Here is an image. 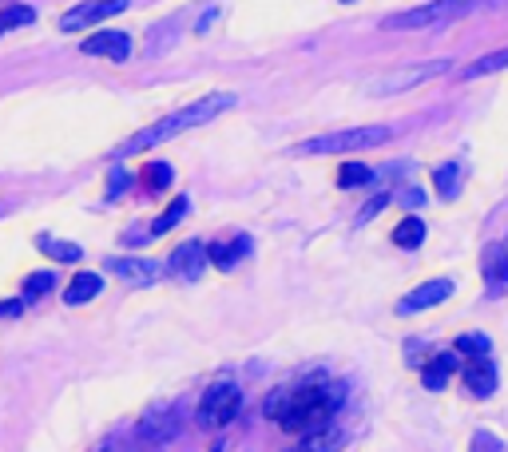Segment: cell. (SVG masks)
I'll return each mask as SVG.
<instances>
[{
  "label": "cell",
  "instance_id": "obj_8",
  "mask_svg": "<svg viewBox=\"0 0 508 452\" xmlns=\"http://www.w3.org/2000/svg\"><path fill=\"white\" fill-rule=\"evenodd\" d=\"M171 274H179L183 282H195V278H203L207 274V246L199 243V238H191V243H179L175 246V254H171Z\"/></svg>",
  "mask_w": 508,
  "mask_h": 452
},
{
  "label": "cell",
  "instance_id": "obj_22",
  "mask_svg": "<svg viewBox=\"0 0 508 452\" xmlns=\"http://www.w3.org/2000/svg\"><path fill=\"white\" fill-rule=\"evenodd\" d=\"M36 250L48 258H56V263H79V254H84L76 243H60V238H40Z\"/></svg>",
  "mask_w": 508,
  "mask_h": 452
},
{
  "label": "cell",
  "instance_id": "obj_21",
  "mask_svg": "<svg viewBox=\"0 0 508 452\" xmlns=\"http://www.w3.org/2000/svg\"><path fill=\"white\" fill-rule=\"evenodd\" d=\"M187 210H191V198H187V195H179L175 203L167 207L163 215H159L155 223H152V235H167V230H171V226H179V223H183V218H187Z\"/></svg>",
  "mask_w": 508,
  "mask_h": 452
},
{
  "label": "cell",
  "instance_id": "obj_3",
  "mask_svg": "<svg viewBox=\"0 0 508 452\" xmlns=\"http://www.w3.org/2000/svg\"><path fill=\"white\" fill-rule=\"evenodd\" d=\"M393 135V127L385 124H365V127H350V132H330L298 143V155H342V151H357V147H382Z\"/></svg>",
  "mask_w": 508,
  "mask_h": 452
},
{
  "label": "cell",
  "instance_id": "obj_14",
  "mask_svg": "<svg viewBox=\"0 0 508 452\" xmlns=\"http://www.w3.org/2000/svg\"><path fill=\"white\" fill-rule=\"evenodd\" d=\"M246 254H251V243H246V238H231V243L207 246V263L218 266V270H231L238 258H246Z\"/></svg>",
  "mask_w": 508,
  "mask_h": 452
},
{
  "label": "cell",
  "instance_id": "obj_4",
  "mask_svg": "<svg viewBox=\"0 0 508 452\" xmlns=\"http://www.w3.org/2000/svg\"><path fill=\"white\" fill-rule=\"evenodd\" d=\"M238 409H243V393H238V385L231 377H218L211 389L203 393L199 401V425L203 429H223L231 425L238 417Z\"/></svg>",
  "mask_w": 508,
  "mask_h": 452
},
{
  "label": "cell",
  "instance_id": "obj_9",
  "mask_svg": "<svg viewBox=\"0 0 508 452\" xmlns=\"http://www.w3.org/2000/svg\"><path fill=\"white\" fill-rule=\"evenodd\" d=\"M79 52H84V56H107V60H115V64H124V60L132 56V36L104 28V32L88 36L84 44H79Z\"/></svg>",
  "mask_w": 508,
  "mask_h": 452
},
{
  "label": "cell",
  "instance_id": "obj_1",
  "mask_svg": "<svg viewBox=\"0 0 508 452\" xmlns=\"http://www.w3.org/2000/svg\"><path fill=\"white\" fill-rule=\"evenodd\" d=\"M346 401V385L330 377H314L298 389H278V393L266 401V417L274 425H282L286 433H302L310 437L318 429H330L334 413Z\"/></svg>",
  "mask_w": 508,
  "mask_h": 452
},
{
  "label": "cell",
  "instance_id": "obj_23",
  "mask_svg": "<svg viewBox=\"0 0 508 452\" xmlns=\"http://www.w3.org/2000/svg\"><path fill=\"white\" fill-rule=\"evenodd\" d=\"M370 183H374V171L365 163H342V171H337V187H342V190L370 187Z\"/></svg>",
  "mask_w": 508,
  "mask_h": 452
},
{
  "label": "cell",
  "instance_id": "obj_7",
  "mask_svg": "<svg viewBox=\"0 0 508 452\" xmlns=\"http://www.w3.org/2000/svg\"><path fill=\"white\" fill-rule=\"evenodd\" d=\"M473 5H421V8H413V13H397L390 20H382V28H397V32H405V28H425V24H433V20H441V16H465Z\"/></svg>",
  "mask_w": 508,
  "mask_h": 452
},
{
  "label": "cell",
  "instance_id": "obj_28",
  "mask_svg": "<svg viewBox=\"0 0 508 452\" xmlns=\"http://www.w3.org/2000/svg\"><path fill=\"white\" fill-rule=\"evenodd\" d=\"M147 183V190H163L167 183L175 179V171H171V163H147L143 167V175H139Z\"/></svg>",
  "mask_w": 508,
  "mask_h": 452
},
{
  "label": "cell",
  "instance_id": "obj_29",
  "mask_svg": "<svg viewBox=\"0 0 508 452\" xmlns=\"http://www.w3.org/2000/svg\"><path fill=\"white\" fill-rule=\"evenodd\" d=\"M385 203H390V195H377L374 203H365V207H362V223H365V218H374V215H382Z\"/></svg>",
  "mask_w": 508,
  "mask_h": 452
},
{
  "label": "cell",
  "instance_id": "obj_10",
  "mask_svg": "<svg viewBox=\"0 0 508 452\" xmlns=\"http://www.w3.org/2000/svg\"><path fill=\"white\" fill-rule=\"evenodd\" d=\"M124 0H99V5H79L72 8V13H64V20H60V32H76V28H88L96 24V20H107L115 13H124Z\"/></svg>",
  "mask_w": 508,
  "mask_h": 452
},
{
  "label": "cell",
  "instance_id": "obj_19",
  "mask_svg": "<svg viewBox=\"0 0 508 452\" xmlns=\"http://www.w3.org/2000/svg\"><path fill=\"white\" fill-rule=\"evenodd\" d=\"M346 445V433L342 429H318V433H310V437H302V448L298 452H337Z\"/></svg>",
  "mask_w": 508,
  "mask_h": 452
},
{
  "label": "cell",
  "instance_id": "obj_2",
  "mask_svg": "<svg viewBox=\"0 0 508 452\" xmlns=\"http://www.w3.org/2000/svg\"><path fill=\"white\" fill-rule=\"evenodd\" d=\"M235 104H238V96H231V92H211L207 99H199V104L183 107V112H175V115L159 119V124H152V127H143V132H139V135H132L124 147H115V155H135V151H143V147L167 143V139H175V135L191 132V127L207 124V119H215V115L231 112Z\"/></svg>",
  "mask_w": 508,
  "mask_h": 452
},
{
  "label": "cell",
  "instance_id": "obj_24",
  "mask_svg": "<svg viewBox=\"0 0 508 452\" xmlns=\"http://www.w3.org/2000/svg\"><path fill=\"white\" fill-rule=\"evenodd\" d=\"M453 354H469L473 361H481V357L493 354V337H485V334H461V337H457V346H453Z\"/></svg>",
  "mask_w": 508,
  "mask_h": 452
},
{
  "label": "cell",
  "instance_id": "obj_27",
  "mask_svg": "<svg viewBox=\"0 0 508 452\" xmlns=\"http://www.w3.org/2000/svg\"><path fill=\"white\" fill-rule=\"evenodd\" d=\"M52 286H56V274H52V270H36V274L24 282V298H20V301H32V298H40V294H52Z\"/></svg>",
  "mask_w": 508,
  "mask_h": 452
},
{
  "label": "cell",
  "instance_id": "obj_15",
  "mask_svg": "<svg viewBox=\"0 0 508 452\" xmlns=\"http://www.w3.org/2000/svg\"><path fill=\"white\" fill-rule=\"evenodd\" d=\"M485 282L501 290L508 282V243H493L485 250Z\"/></svg>",
  "mask_w": 508,
  "mask_h": 452
},
{
  "label": "cell",
  "instance_id": "obj_11",
  "mask_svg": "<svg viewBox=\"0 0 508 452\" xmlns=\"http://www.w3.org/2000/svg\"><path fill=\"white\" fill-rule=\"evenodd\" d=\"M461 377H465V385H469V393H476V397H493L496 385H501V377H496V365H493L489 357L461 365Z\"/></svg>",
  "mask_w": 508,
  "mask_h": 452
},
{
  "label": "cell",
  "instance_id": "obj_26",
  "mask_svg": "<svg viewBox=\"0 0 508 452\" xmlns=\"http://www.w3.org/2000/svg\"><path fill=\"white\" fill-rule=\"evenodd\" d=\"M501 68H508V48H504V52H493V56H481L476 64H469V68H465V79H476V76L501 72Z\"/></svg>",
  "mask_w": 508,
  "mask_h": 452
},
{
  "label": "cell",
  "instance_id": "obj_20",
  "mask_svg": "<svg viewBox=\"0 0 508 452\" xmlns=\"http://www.w3.org/2000/svg\"><path fill=\"white\" fill-rule=\"evenodd\" d=\"M393 243L402 246V250H417L425 243V223L417 215H410V218H402V223L393 226Z\"/></svg>",
  "mask_w": 508,
  "mask_h": 452
},
{
  "label": "cell",
  "instance_id": "obj_18",
  "mask_svg": "<svg viewBox=\"0 0 508 452\" xmlns=\"http://www.w3.org/2000/svg\"><path fill=\"white\" fill-rule=\"evenodd\" d=\"M433 187L437 195L445 198V203H453L457 195H461V163H441L433 171Z\"/></svg>",
  "mask_w": 508,
  "mask_h": 452
},
{
  "label": "cell",
  "instance_id": "obj_32",
  "mask_svg": "<svg viewBox=\"0 0 508 452\" xmlns=\"http://www.w3.org/2000/svg\"><path fill=\"white\" fill-rule=\"evenodd\" d=\"M405 203H410V207H421V190H405Z\"/></svg>",
  "mask_w": 508,
  "mask_h": 452
},
{
  "label": "cell",
  "instance_id": "obj_6",
  "mask_svg": "<svg viewBox=\"0 0 508 452\" xmlns=\"http://www.w3.org/2000/svg\"><path fill=\"white\" fill-rule=\"evenodd\" d=\"M445 298H453V282L449 278H429V282H421L417 290H410L402 301H397V314H421V309H429V306H441Z\"/></svg>",
  "mask_w": 508,
  "mask_h": 452
},
{
  "label": "cell",
  "instance_id": "obj_31",
  "mask_svg": "<svg viewBox=\"0 0 508 452\" xmlns=\"http://www.w3.org/2000/svg\"><path fill=\"white\" fill-rule=\"evenodd\" d=\"M20 309H24V301H0V318H13Z\"/></svg>",
  "mask_w": 508,
  "mask_h": 452
},
{
  "label": "cell",
  "instance_id": "obj_12",
  "mask_svg": "<svg viewBox=\"0 0 508 452\" xmlns=\"http://www.w3.org/2000/svg\"><path fill=\"white\" fill-rule=\"evenodd\" d=\"M175 433H179V413L171 405H155L152 413L139 420V437H147V440H167Z\"/></svg>",
  "mask_w": 508,
  "mask_h": 452
},
{
  "label": "cell",
  "instance_id": "obj_13",
  "mask_svg": "<svg viewBox=\"0 0 508 452\" xmlns=\"http://www.w3.org/2000/svg\"><path fill=\"white\" fill-rule=\"evenodd\" d=\"M107 274H119L127 282H155L159 278V266L147 263V258H107Z\"/></svg>",
  "mask_w": 508,
  "mask_h": 452
},
{
  "label": "cell",
  "instance_id": "obj_25",
  "mask_svg": "<svg viewBox=\"0 0 508 452\" xmlns=\"http://www.w3.org/2000/svg\"><path fill=\"white\" fill-rule=\"evenodd\" d=\"M36 20V13L28 5H13V8H5V13H0V36L5 32H13V28H28Z\"/></svg>",
  "mask_w": 508,
  "mask_h": 452
},
{
  "label": "cell",
  "instance_id": "obj_17",
  "mask_svg": "<svg viewBox=\"0 0 508 452\" xmlns=\"http://www.w3.org/2000/svg\"><path fill=\"white\" fill-rule=\"evenodd\" d=\"M453 369H457V354H437L429 365H425V374H421V381H425V389H445L449 385V377H453Z\"/></svg>",
  "mask_w": 508,
  "mask_h": 452
},
{
  "label": "cell",
  "instance_id": "obj_30",
  "mask_svg": "<svg viewBox=\"0 0 508 452\" xmlns=\"http://www.w3.org/2000/svg\"><path fill=\"white\" fill-rule=\"evenodd\" d=\"M115 183H107V195H112V198H119V195H124V187H127V175H119V171H115Z\"/></svg>",
  "mask_w": 508,
  "mask_h": 452
},
{
  "label": "cell",
  "instance_id": "obj_5",
  "mask_svg": "<svg viewBox=\"0 0 508 452\" xmlns=\"http://www.w3.org/2000/svg\"><path fill=\"white\" fill-rule=\"evenodd\" d=\"M449 60H429V64H413V68H402V72H390L382 76L377 84L370 88V96H397V92H413V88L429 84V79L449 72Z\"/></svg>",
  "mask_w": 508,
  "mask_h": 452
},
{
  "label": "cell",
  "instance_id": "obj_16",
  "mask_svg": "<svg viewBox=\"0 0 508 452\" xmlns=\"http://www.w3.org/2000/svg\"><path fill=\"white\" fill-rule=\"evenodd\" d=\"M99 290H104V278L99 274H76L64 290V306H84V301H92Z\"/></svg>",
  "mask_w": 508,
  "mask_h": 452
}]
</instances>
